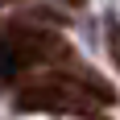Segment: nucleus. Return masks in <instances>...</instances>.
Wrapping results in <instances>:
<instances>
[{
	"instance_id": "nucleus-1",
	"label": "nucleus",
	"mask_w": 120,
	"mask_h": 120,
	"mask_svg": "<svg viewBox=\"0 0 120 120\" xmlns=\"http://www.w3.org/2000/svg\"><path fill=\"white\" fill-rule=\"evenodd\" d=\"M104 104H112V91H104L91 79H71V75H54V79H37L17 95L21 112H71V116H95Z\"/></svg>"
},
{
	"instance_id": "nucleus-2",
	"label": "nucleus",
	"mask_w": 120,
	"mask_h": 120,
	"mask_svg": "<svg viewBox=\"0 0 120 120\" xmlns=\"http://www.w3.org/2000/svg\"><path fill=\"white\" fill-rule=\"evenodd\" d=\"M50 58H66V46L50 29H29V25H8L0 37V79H17L25 66Z\"/></svg>"
},
{
	"instance_id": "nucleus-3",
	"label": "nucleus",
	"mask_w": 120,
	"mask_h": 120,
	"mask_svg": "<svg viewBox=\"0 0 120 120\" xmlns=\"http://www.w3.org/2000/svg\"><path fill=\"white\" fill-rule=\"evenodd\" d=\"M108 50H112V58L120 66V21H108Z\"/></svg>"
}]
</instances>
